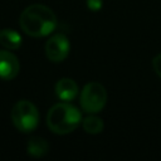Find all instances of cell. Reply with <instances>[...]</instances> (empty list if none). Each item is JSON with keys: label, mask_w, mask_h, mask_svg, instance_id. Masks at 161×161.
<instances>
[{"label": "cell", "mask_w": 161, "mask_h": 161, "mask_svg": "<svg viewBox=\"0 0 161 161\" xmlns=\"http://www.w3.org/2000/svg\"><path fill=\"white\" fill-rule=\"evenodd\" d=\"M80 112L67 102L54 104L47 114V125L57 135H67L74 131L80 125Z\"/></svg>", "instance_id": "obj_2"}, {"label": "cell", "mask_w": 161, "mask_h": 161, "mask_svg": "<svg viewBox=\"0 0 161 161\" xmlns=\"http://www.w3.org/2000/svg\"><path fill=\"white\" fill-rule=\"evenodd\" d=\"M21 35L14 29H1L0 30V44L9 50H16L21 47Z\"/></svg>", "instance_id": "obj_8"}, {"label": "cell", "mask_w": 161, "mask_h": 161, "mask_svg": "<svg viewBox=\"0 0 161 161\" xmlns=\"http://www.w3.org/2000/svg\"><path fill=\"white\" fill-rule=\"evenodd\" d=\"M69 40L64 34H54L45 43V54L50 62H63L69 54Z\"/></svg>", "instance_id": "obj_5"}, {"label": "cell", "mask_w": 161, "mask_h": 161, "mask_svg": "<svg viewBox=\"0 0 161 161\" xmlns=\"http://www.w3.org/2000/svg\"><path fill=\"white\" fill-rule=\"evenodd\" d=\"M102 0H87V8L92 11H98L102 8Z\"/></svg>", "instance_id": "obj_11"}, {"label": "cell", "mask_w": 161, "mask_h": 161, "mask_svg": "<svg viewBox=\"0 0 161 161\" xmlns=\"http://www.w3.org/2000/svg\"><path fill=\"white\" fill-rule=\"evenodd\" d=\"M82 126H83V130L91 135H97L103 131V121L97 116L86 117L82 122Z\"/></svg>", "instance_id": "obj_10"}, {"label": "cell", "mask_w": 161, "mask_h": 161, "mask_svg": "<svg viewBox=\"0 0 161 161\" xmlns=\"http://www.w3.org/2000/svg\"><path fill=\"white\" fill-rule=\"evenodd\" d=\"M55 94L64 102L73 101L78 94V86L70 78H62L55 84Z\"/></svg>", "instance_id": "obj_7"}, {"label": "cell", "mask_w": 161, "mask_h": 161, "mask_svg": "<svg viewBox=\"0 0 161 161\" xmlns=\"http://www.w3.org/2000/svg\"><path fill=\"white\" fill-rule=\"evenodd\" d=\"M11 121L18 131L28 133L36 128L39 123V112L34 103L21 99L16 102L11 109Z\"/></svg>", "instance_id": "obj_3"}, {"label": "cell", "mask_w": 161, "mask_h": 161, "mask_svg": "<svg viewBox=\"0 0 161 161\" xmlns=\"http://www.w3.org/2000/svg\"><path fill=\"white\" fill-rule=\"evenodd\" d=\"M80 107L87 113H98L107 102L106 88L98 82L87 83L80 92Z\"/></svg>", "instance_id": "obj_4"}, {"label": "cell", "mask_w": 161, "mask_h": 161, "mask_svg": "<svg viewBox=\"0 0 161 161\" xmlns=\"http://www.w3.org/2000/svg\"><path fill=\"white\" fill-rule=\"evenodd\" d=\"M26 151L30 156L33 157H43L44 155L48 153L49 151V145L48 142L42 138V137H31L29 141H28V145H26Z\"/></svg>", "instance_id": "obj_9"}, {"label": "cell", "mask_w": 161, "mask_h": 161, "mask_svg": "<svg viewBox=\"0 0 161 161\" xmlns=\"http://www.w3.org/2000/svg\"><path fill=\"white\" fill-rule=\"evenodd\" d=\"M152 67H153L156 74L161 78V53L157 54V55L153 58V60H152Z\"/></svg>", "instance_id": "obj_12"}, {"label": "cell", "mask_w": 161, "mask_h": 161, "mask_svg": "<svg viewBox=\"0 0 161 161\" xmlns=\"http://www.w3.org/2000/svg\"><path fill=\"white\" fill-rule=\"evenodd\" d=\"M20 70V64L15 54L9 50H0V78L4 80L14 79Z\"/></svg>", "instance_id": "obj_6"}, {"label": "cell", "mask_w": 161, "mask_h": 161, "mask_svg": "<svg viewBox=\"0 0 161 161\" xmlns=\"http://www.w3.org/2000/svg\"><path fill=\"white\" fill-rule=\"evenodd\" d=\"M21 30L29 36L40 38L49 35L57 26V16L53 10L42 4H33L23 10L19 18Z\"/></svg>", "instance_id": "obj_1"}]
</instances>
